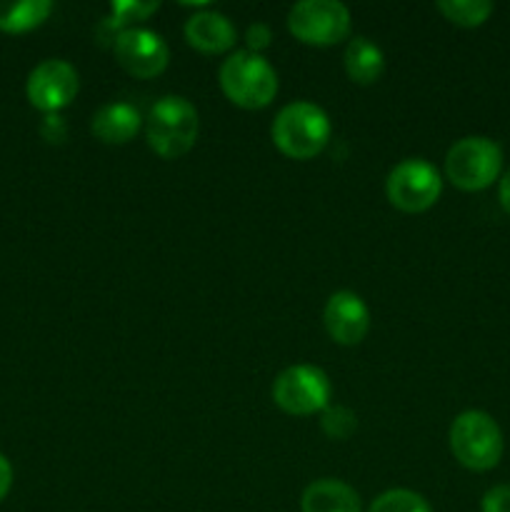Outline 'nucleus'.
Returning <instances> with one entry per match:
<instances>
[{"label":"nucleus","instance_id":"1","mask_svg":"<svg viewBox=\"0 0 510 512\" xmlns=\"http://www.w3.org/2000/svg\"><path fill=\"white\" fill-rule=\"evenodd\" d=\"M220 88L240 108H265L278 93V73L253 50H235L220 65Z\"/></svg>","mask_w":510,"mask_h":512},{"label":"nucleus","instance_id":"2","mask_svg":"<svg viewBox=\"0 0 510 512\" xmlns=\"http://www.w3.org/2000/svg\"><path fill=\"white\" fill-rule=\"evenodd\" d=\"M148 145L163 158H180L198 138V110L183 95H163L145 123Z\"/></svg>","mask_w":510,"mask_h":512},{"label":"nucleus","instance_id":"3","mask_svg":"<svg viewBox=\"0 0 510 512\" xmlns=\"http://www.w3.org/2000/svg\"><path fill=\"white\" fill-rule=\"evenodd\" d=\"M330 140V118L323 108L308 100L285 105L273 123V143L285 155L308 160L318 155Z\"/></svg>","mask_w":510,"mask_h":512},{"label":"nucleus","instance_id":"4","mask_svg":"<svg viewBox=\"0 0 510 512\" xmlns=\"http://www.w3.org/2000/svg\"><path fill=\"white\" fill-rule=\"evenodd\" d=\"M450 450L470 470H490L503 455V433L483 410H465L450 425Z\"/></svg>","mask_w":510,"mask_h":512},{"label":"nucleus","instance_id":"5","mask_svg":"<svg viewBox=\"0 0 510 512\" xmlns=\"http://www.w3.org/2000/svg\"><path fill=\"white\" fill-rule=\"evenodd\" d=\"M503 168V150L495 140L468 135L450 145L445 155V173L453 185L463 190H483L493 183Z\"/></svg>","mask_w":510,"mask_h":512},{"label":"nucleus","instance_id":"6","mask_svg":"<svg viewBox=\"0 0 510 512\" xmlns=\"http://www.w3.org/2000/svg\"><path fill=\"white\" fill-rule=\"evenodd\" d=\"M273 400L290 415H313L330 405V380L315 365H290L275 378Z\"/></svg>","mask_w":510,"mask_h":512},{"label":"nucleus","instance_id":"7","mask_svg":"<svg viewBox=\"0 0 510 512\" xmlns=\"http://www.w3.org/2000/svg\"><path fill=\"white\" fill-rule=\"evenodd\" d=\"M443 180L423 158H405L395 165L385 180V193L395 208L405 213H423L438 200Z\"/></svg>","mask_w":510,"mask_h":512},{"label":"nucleus","instance_id":"8","mask_svg":"<svg viewBox=\"0 0 510 512\" xmlns=\"http://www.w3.org/2000/svg\"><path fill=\"white\" fill-rule=\"evenodd\" d=\"M288 28L308 45H333L350 33V10L338 0H300L288 10Z\"/></svg>","mask_w":510,"mask_h":512},{"label":"nucleus","instance_id":"9","mask_svg":"<svg viewBox=\"0 0 510 512\" xmlns=\"http://www.w3.org/2000/svg\"><path fill=\"white\" fill-rule=\"evenodd\" d=\"M115 60L135 78H155L170 60L168 43L163 35L148 28H125L115 35Z\"/></svg>","mask_w":510,"mask_h":512},{"label":"nucleus","instance_id":"10","mask_svg":"<svg viewBox=\"0 0 510 512\" xmlns=\"http://www.w3.org/2000/svg\"><path fill=\"white\" fill-rule=\"evenodd\" d=\"M28 100L38 110L58 113L78 95V70L68 60L50 58L35 65L28 75Z\"/></svg>","mask_w":510,"mask_h":512},{"label":"nucleus","instance_id":"11","mask_svg":"<svg viewBox=\"0 0 510 512\" xmlns=\"http://www.w3.org/2000/svg\"><path fill=\"white\" fill-rule=\"evenodd\" d=\"M323 320L335 343L358 345L370 328V310L360 295L350 293V290H338L328 298Z\"/></svg>","mask_w":510,"mask_h":512},{"label":"nucleus","instance_id":"12","mask_svg":"<svg viewBox=\"0 0 510 512\" xmlns=\"http://www.w3.org/2000/svg\"><path fill=\"white\" fill-rule=\"evenodd\" d=\"M185 38L193 48L203 50V53H223V50L233 48L235 28L218 10H203V13H195L188 18Z\"/></svg>","mask_w":510,"mask_h":512},{"label":"nucleus","instance_id":"13","mask_svg":"<svg viewBox=\"0 0 510 512\" xmlns=\"http://www.w3.org/2000/svg\"><path fill=\"white\" fill-rule=\"evenodd\" d=\"M300 508L303 512H360V498L350 485L325 478L305 488Z\"/></svg>","mask_w":510,"mask_h":512},{"label":"nucleus","instance_id":"14","mask_svg":"<svg viewBox=\"0 0 510 512\" xmlns=\"http://www.w3.org/2000/svg\"><path fill=\"white\" fill-rule=\"evenodd\" d=\"M140 110L130 103H108L93 115V130L95 138L103 143H128L140 128Z\"/></svg>","mask_w":510,"mask_h":512},{"label":"nucleus","instance_id":"15","mask_svg":"<svg viewBox=\"0 0 510 512\" xmlns=\"http://www.w3.org/2000/svg\"><path fill=\"white\" fill-rule=\"evenodd\" d=\"M385 68L383 50L365 35H355L345 48V70L355 83H375Z\"/></svg>","mask_w":510,"mask_h":512},{"label":"nucleus","instance_id":"16","mask_svg":"<svg viewBox=\"0 0 510 512\" xmlns=\"http://www.w3.org/2000/svg\"><path fill=\"white\" fill-rule=\"evenodd\" d=\"M53 10L50 0H20V3H5L0 0V30L8 33H25L43 23Z\"/></svg>","mask_w":510,"mask_h":512},{"label":"nucleus","instance_id":"17","mask_svg":"<svg viewBox=\"0 0 510 512\" xmlns=\"http://www.w3.org/2000/svg\"><path fill=\"white\" fill-rule=\"evenodd\" d=\"M438 10L450 23L475 28L488 20V15L493 13V3L490 0H438Z\"/></svg>","mask_w":510,"mask_h":512},{"label":"nucleus","instance_id":"18","mask_svg":"<svg viewBox=\"0 0 510 512\" xmlns=\"http://www.w3.org/2000/svg\"><path fill=\"white\" fill-rule=\"evenodd\" d=\"M158 8V0H118V3L110 5V15L105 18V28L123 33L125 25L135 23V20H145Z\"/></svg>","mask_w":510,"mask_h":512},{"label":"nucleus","instance_id":"19","mask_svg":"<svg viewBox=\"0 0 510 512\" xmlns=\"http://www.w3.org/2000/svg\"><path fill=\"white\" fill-rule=\"evenodd\" d=\"M368 512H430V505L425 503L423 495L398 488L380 495Z\"/></svg>","mask_w":510,"mask_h":512},{"label":"nucleus","instance_id":"20","mask_svg":"<svg viewBox=\"0 0 510 512\" xmlns=\"http://www.w3.org/2000/svg\"><path fill=\"white\" fill-rule=\"evenodd\" d=\"M320 425H323L328 438L345 440L355 433V428H358V418H355L353 410L343 408V405H328V408L323 410Z\"/></svg>","mask_w":510,"mask_h":512},{"label":"nucleus","instance_id":"21","mask_svg":"<svg viewBox=\"0 0 510 512\" xmlns=\"http://www.w3.org/2000/svg\"><path fill=\"white\" fill-rule=\"evenodd\" d=\"M483 512H510V485H495L480 500Z\"/></svg>","mask_w":510,"mask_h":512},{"label":"nucleus","instance_id":"22","mask_svg":"<svg viewBox=\"0 0 510 512\" xmlns=\"http://www.w3.org/2000/svg\"><path fill=\"white\" fill-rule=\"evenodd\" d=\"M40 133H43V138L50 140V143H60V140H65L68 128H65V120L60 118L58 113H48V118L40 125Z\"/></svg>","mask_w":510,"mask_h":512},{"label":"nucleus","instance_id":"23","mask_svg":"<svg viewBox=\"0 0 510 512\" xmlns=\"http://www.w3.org/2000/svg\"><path fill=\"white\" fill-rule=\"evenodd\" d=\"M270 38H273V33H270V25L268 23H253L248 28V35H245V40H248V48L253 50V53H258V50L268 48Z\"/></svg>","mask_w":510,"mask_h":512},{"label":"nucleus","instance_id":"24","mask_svg":"<svg viewBox=\"0 0 510 512\" xmlns=\"http://www.w3.org/2000/svg\"><path fill=\"white\" fill-rule=\"evenodd\" d=\"M10 485H13V468H10L8 458H5L3 453H0V500L8 495Z\"/></svg>","mask_w":510,"mask_h":512},{"label":"nucleus","instance_id":"25","mask_svg":"<svg viewBox=\"0 0 510 512\" xmlns=\"http://www.w3.org/2000/svg\"><path fill=\"white\" fill-rule=\"evenodd\" d=\"M500 203L510 213V168L505 170V175L500 178Z\"/></svg>","mask_w":510,"mask_h":512}]
</instances>
